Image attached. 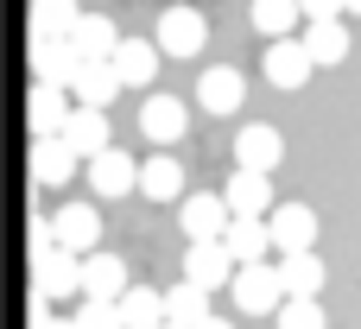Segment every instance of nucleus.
Masks as SVG:
<instances>
[{"mask_svg": "<svg viewBox=\"0 0 361 329\" xmlns=\"http://www.w3.org/2000/svg\"><path fill=\"white\" fill-rule=\"evenodd\" d=\"M159 329H178V323H159Z\"/></svg>", "mask_w": 361, "mask_h": 329, "instance_id": "nucleus-36", "label": "nucleus"}, {"mask_svg": "<svg viewBox=\"0 0 361 329\" xmlns=\"http://www.w3.org/2000/svg\"><path fill=\"white\" fill-rule=\"evenodd\" d=\"M63 114H70V108H63V89H57V82H32V95H25V120H32V133L51 139V133L63 127Z\"/></svg>", "mask_w": 361, "mask_h": 329, "instance_id": "nucleus-26", "label": "nucleus"}, {"mask_svg": "<svg viewBox=\"0 0 361 329\" xmlns=\"http://www.w3.org/2000/svg\"><path fill=\"white\" fill-rule=\"evenodd\" d=\"M32 178H38L44 190H63V184L76 178V152H70L57 133H51V139H38V146H32Z\"/></svg>", "mask_w": 361, "mask_h": 329, "instance_id": "nucleus-22", "label": "nucleus"}, {"mask_svg": "<svg viewBox=\"0 0 361 329\" xmlns=\"http://www.w3.org/2000/svg\"><path fill=\"white\" fill-rule=\"evenodd\" d=\"M70 329H121V311H114V304H102V298H82V304H76V317H70Z\"/></svg>", "mask_w": 361, "mask_h": 329, "instance_id": "nucleus-31", "label": "nucleus"}, {"mask_svg": "<svg viewBox=\"0 0 361 329\" xmlns=\"http://www.w3.org/2000/svg\"><path fill=\"white\" fill-rule=\"evenodd\" d=\"M260 70H267V82H273V89H305L317 63L305 57V44H298V38H267V51H260Z\"/></svg>", "mask_w": 361, "mask_h": 329, "instance_id": "nucleus-7", "label": "nucleus"}, {"mask_svg": "<svg viewBox=\"0 0 361 329\" xmlns=\"http://www.w3.org/2000/svg\"><path fill=\"white\" fill-rule=\"evenodd\" d=\"M343 13H349V19H361V0H343Z\"/></svg>", "mask_w": 361, "mask_h": 329, "instance_id": "nucleus-35", "label": "nucleus"}, {"mask_svg": "<svg viewBox=\"0 0 361 329\" xmlns=\"http://www.w3.org/2000/svg\"><path fill=\"white\" fill-rule=\"evenodd\" d=\"M114 89H121V82H114L108 57H89V63H82V70L70 76V95H76L82 108H108V101H114Z\"/></svg>", "mask_w": 361, "mask_h": 329, "instance_id": "nucleus-25", "label": "nucleus"}, {"mask_svg": "<svg viewBox=\"0 0 361 329\" xmlns=\"http://www.w3.org/2000/svg\"><path fill=\"white\" fill-rule=\"evenodd\" d=\"M108 70H114L121 89H152V76H159V44H152V38H121V44L108 51Z\"/></svg>", "mask_w": 361, "mask_h": 329, "instance_id": "nucleus-6", "label": "nucleus"}, {"mask_svg": "<svg viewBox=\"0 0 361 329\" xmlns=\"http://www.w3.org/2000/svg\"><path fill=\"white\" fill-rule=\"evenodd\" d=\"M273 317H279V329H324V323H330L317 298H286V304H279Z\"/></svg>", "mask_w": 361, "mask_h": 329, "instance_id": "nucleus-30", "label": "nucleus"}, {"mask_svg": "<svg viewBox=\"0 0 361 329\" xmlns=\"http://www.w3.org/2000/svg\"><path fill=\"white\" fill-rule=\"evenodd\" d=\"M114 311H121V329H159V323H165V292H152V285H127V292L114 298Z\"/></svg>", "mask_w": 361, "mask_h": 329, "instance_id": "nucleus-23", "label": "nucleus"}, {"mask_svg": "<svg viewBox=\"0 0 361 329\" xmlns=\"http://www.w3.org/2000/svg\"><path fill=\"white\" fill-rule=\"evenodd\" d=\"M127 285H133V279H127V260H121V254H82V298L114 304Z\"/></svg>", "mask_w": 361, "mask_h": 329, "instance_id": "nucleus-16", "label": "nucleus"}, {"mask_svg": "<svg viewBox=\"0 0 361 329\" xmlns=\"http://www.w3.org/2000/svg\"><path fill=\"white\" fill-rule=\"evenodd\" d=\"M133 190H140L146 203H178V197H184V165H178L171 152H152V159L140 165Z\"/></svg>", "mask_w": 361, "mask_h": 329, "instance_id": "nucleus-15", "label": "nucleus"}, {"mask_svg": "<svg viewBox=\"0 0 361 329\" xmlns=\"http://www.w3.org/2000/svg\"><path fill=\"white\" fill-rule=\"evenodd\" d=\"M184 279L203 285L209 298H216V285L235 279V254L222 247V235H216V241H190V254H184Z\"/></svg>", "mask_w": 361, "mask_h": 329, "instance_id": "nucleus-11", "label": "nucleus"}, {"mask_svg": "<svg viewBox=\"0 0 361 329\" xmlns=\"http://www.w3.org/2000/svg\"><path fill=\"white\" fill-rule=\"evenodd\" d=\"M241 95H247V82H241V70L235 63H216V70H203L197 76V101H203V114H235L241 108Z\"/></svg>", "mask_w": 361, "mask_h": 329, "instance_id": "nucleus-13", "label": "nucleus"}, {"mask_svg": "<svg viewBox=\"0 0 361 329\" xmlns=\"http://www.w3.org/2000/svg\"><path fill=\"white\" fill-rule=\"evenodd\" d=\"M184 127H190V108H184L178 95H146V101H140V133H146V146H178Z\"/></svg>", "mask_w": 361, "mask_h": 329, "instance_id": "nucleus-8", "label": "nucleus"}, {"mask_svg": "<svg viewBox=\"0 0 361 329\" xmlns=\"http://www.w3.org/2000/svg\"><path fill=\"white\" fill-rule=\"evenodd\" d=\"M184 209H178V222H184V235L190 241H216L222 228H228V203L216 197V190H203V197H178Z\"/></svg>", "mask_w": 361, "mask_h": 329, "instance_id": "nucleus-18", "label": "nucleus"}, {"mask_svg": "<svg viewBox=\"0 0 361 329\" xmlns=\"http://www.w3.org/2000/svg\"><path fill=\"white\" fill-rule=\"evenodd\" d=\"M247 19H254L260 38H292V25L305 13H298V0H247Z\"/></svg>", "mask_w": 361, "mask_h": 329, "instance_id": "nucleus-27", "label": "nucleus"}, {"mask_svg": "<svg viewBox=\"0 0 361 329\" xmlns=\"http://www.w3.org/2000/svg\"><path fill=\"white\" fill-rule=\"evenodd\" d=\"M267 241H273V254H305V247H317V209H311V203H273V209H267Z\"/></svg>", "mask_w": 361, "mask_h": 329, "instance_id": "nucleus-4", "label": "nucleus"}, {"mask_svg": "<svg viewBox=\"0 0 361 329\" xmlns=\"http://www.w3.org/2000/svg\"><path fill=\"white\" fill-rule=\"evenodd\" d=\"M235 159H241V171H279V159H286V139H279V127H267V120H247L241 133H235Z\"/></svg>", "mask_w": 361, "mask_h": 329, "instance_id": "nucleus-10", "label": "nucleus"}, {"mask_svg": "<svg viewBox=\"0 0 361 329\" xmlns=\"http://www.w3.org/2000/svg\"><path fill=\"white\" fill-rule=\"evenodd\" d=\"M190 329H235V323H228V317H216V311H209V317H197V323H190Z\"/></svg>", "mask_w": 361, "mask_h": 329, "instance_id": "nucleus-34", "label": "nucleus"}, {"mask_svg": "<svg viewBox=\"0 0 361 329\" xmlns=\"http://www.w3.org/2000/svg\"><path fill=\"white\" fill-rule=\"evenodd\" d=\"M222 247L235 254V266H247V260H267V254H273V241H267V216H228V228H222Z\"/></svg>", "mask_w": 361, "mask_h": 329, "instance_id": "nucleus-20", "label": "nucleus"}, {"mask_svg": "<svg viewBox=\"0 0 361 329\" xmlns=\"http://www.w3.org/2000/svg\"><path fill=\"white\" fill-rule=\"evenodd\" d=\"M197 317H209V292H203V285H190V279H184V285H171V292H165V323L190 329Z\"/></svg>", "mask_w": 361, "mask_h": 329, "instance_id": "nucleus-28", "label": "nucleus"}, {"mask_svg": "<svg viewBox=\"0 0 361 329\" xmlns=\"http://www.w3.org/2000/svg\"><path fill=\"white\" fill-rule=\"evenodd\" d=\"M305 19H343V0H298Z\"/></svg>", "mask_w": 361, "mask_h": 329, "instance_id": "nucleus-32", "label": "nucleus"}, {"mask_svg": "<svg viewBox=\"0 0 361 329\" xmlns=\"http://www.w3.org/2000/svg\"><path fill=\"white\" fill-rule=\"evenodd\" d=\"M279 285H286V298H317L324 292V260H317V247H305V254H279Z\"/></svg>", "mask_w": 361, "mask_h": 329, "instance_id": "nucleus-21", "label": "nucleus"}, {"mask_svg": "<svg viewBox=\"0 0 361 329\" xmlns=\"http://www.w3.org/2000/svg\"><path fill=\"white\" fill-rule=\"evenodd\" d=\"M82 63H89V57H82L70 38H32V76H38V82L70 89V76H76Z\"/></svg>", "mask_w": 361, "mask_h": 329, "instance_id": "nucleus-12", "label": "nucleus"}, {"mask_svg": "<svg viewBox=\"0 0 361 329\" xmlns=\"http://www.w3.org/2000/svg\"><path fill=\"white\" fill-rule=\"evenodd\" d=\"M228 292H235V304H241L247 317H267V311H279V304H286V285H279V273H273L267 260H247V266H235Z\"/></svg>", "mask_w": 361, "mask_h": 329, "instance_id": "nucleus-5", "label": "nucleus"}, {"mask_svg": "<svg viewBox=\"0 0 361 329\" xmlns=\"http://www.w3.org/2000/svg\"><path fill=\"white\" fill-rule=\"evenodd\" d=\"M32 285H38V304L82 298V254H63V247L32 254Z\"/></svg>", "mask_w": 361, "mask_h": 329, "instance_id": "nucleus-2", "label": "nucleus"}, {"mask_svg": "<svg viewBox=\"0 0 361 329\" xmlns=\"http://www.w3.org/2000/svg\"><path fill=\"white\" fill-rule=\"evenodd\" d=\"M32 329H70V323H63L57 311H44V304H38V311H32Z\"/></svg>", "mask_w": 361, "mask_h": 329, "instance_id": "nucleus-33", "label": "nucleus"}, {"mask_svg": "<svg viewBox=\"0 0 361 329\" xmlns=\"http://www.w3.org/2000/svg\"><path fill=\"white\" fill-rule=\"evenodd\" d=\"M133 178H140V165L121 152V146H102L95 159H89V190L108 203V197H127L133 190Z\"/></svg>", "mask_w": 361, "mask_h": 329, "instance_id": "nucleus-14", "label": "nucleus"}, {"mask_svg": "<svg viewBox=\"0 0 361 329\" xmlns=\"http://www.w3.org/2000/svg\"><path fill=\"white\" fill-rule=\"evenodd\" d=\"M44 235H51V247H63V254H95V247H102V209H95V203H57V209L44 216Z\"/></svg>", "mask_w": 361, "mask_h": 329, "instance_id": "nucleus-1", "label": "nucleus"}, {"mask_svg": "<svg viewBox=\"0 0 361 329\" xmlns=\"http://www.w3.org/2000/svg\"><path fill=\"white\" fill-rule=\"evenodd\" d=\"M152 44H159V57H197V51L209 44V19H203L197 6H165Z\"/></svg>", "mask_w": 361, "mask_h": 329, "instance_id": "nucleus-3", "label": "nucleus"}, {"mask_svg": "<svg viewBox=\"0 0 361 329\" xmlns=\"http://www.w3.org/2000/svg\"><path fill=\"white\" fill-rule=\"evenodd\" d=\"M222 203H228V216H267L273 209V178L267 171H235Z\"/></svg>", "mask_w": 361, "mask_h": 329, "instance_id": "nucleus-19", "label": "nucleus"}, {"mask_svg": "<svg viewBox=\"0 0 361 329\" xmlns=\"http://www.w3.org/2000/svg\"><path fill=\"white\" fill-rule=\"evenodd\" d=\"M298 44H305V57H311V63H324V70H330V63H343V57H349V19H305V38H298Z\"/></svg>", "mask_w": 361, "mask_h": 329, "instance_id": "nucleus-17", "label": "nucleus"}, {"mask_svg": "<svg viewBox=\"0 0 361 329\" xmlns=\"http://www.w3.org/2000/svg\"><path fill=\"white\" fill-rule=\"evenodd\" d=\"M76 0H32V38H63L76 25Z\"/></svg>", "mask_w": 361, "mask_h": 329, "instance_id": "nucleus-29", "label": "nucleus"}, {"mask_svg": "<svg viewBox=\"0 0 361 329\" xmlns=\"http://www.w3.org/2000/svg\"><path fill=\"white\" fill-rule=\"evenodd\" d=\"M57 139H63V146H70L76 159H95L102 146H114V133H108V114H102V108H82V101H76V108L63 114Z\"/></svg>", "mask_w": 361, "mask_h": 329, "instance_id": "nucleus-9", "label": "nucleus"}, {"mask_svg": "<svg viewBox=\"0 0 361 329\" xmlns=\"http://www.w3.org/2000/svg\"><path fill=\"white\" fill-rule=\"evenodd\" d=\"M63 38H70L82 57H108V51L121 44V32H114V19H108V13H76V25H70Z\"/></svg>", "mask_w": 361, "mask_h": 329, "instance_id": "nucleus-24", "label": "nucleus"}]
</instances>
